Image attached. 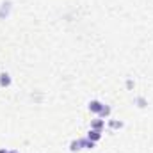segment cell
<instances>
[{"label": "cell", "mask_w": 153, "mask_h": 153, "mask_svg": "<svg viewBox=\"0 0 153 153\" xmlns=\"http://www.w3.org/2000/svg\"><path fill=\"white\" fill-rule=\"evenodd\" d=\"M102 107H103V103L100 102V100H91L89 102V105H87V109H89V112H93V114H100V111H102Z\"/></svg>", "instance_id": "6da1fadb"}, {"label": "cell", "mask_w": 153, "mask_h": 153, "mask_svg": "<svg viewBox=\"0 0 153 153\" xmlns=\"http://www.w3.org/2000/svg\"><path fill=\"white\" fill-rule=\"evenodd\" d=\"M13 84V78H11V75L9 73H0V87H9Z\"/></svg>", "instance_id": "7a4b0ae2"}, {"label": "cell", "mask_w": 153, "mask_h": 153, "mask_svg": "<svg viewBox=\"0 0 153 153\" xmlns=\"http://www.w3.org/2000/svg\"><path fill=\"white\" fill-rule=\"evenodd\" d=\"M91 128H93V130H100V132H102V130L105 128V119H102V117L93 119V121H91Z\"/></svg>", "instance_id": "3957f363"}, {"label": "cell", "mask_w": 153, "mask_h": 153, "mask_svg": "<svg viewBox=\"0 0 153 153\" xmlns=\"http://www.w3.org/2000/svg\"><path fill=\"white\" fill-rule=\"evenodd\" d=\"M87 139H89V141H93V143H98V141L102 139V132H100V130H93V128H91V130L87 132Z\"/></svg>", "instance_id": "277c9868"}, {"label": "cell", "mask_w": 153, "mask_h": 153, "mask_svg": "<svg viewBox=\"0 0 153 153\" xmlns=\"http://www.w3.org/2000/svg\"><path fill=\"white\" fill-rule=\"evenodd\" d=\"M84 146H82V139H73L71 143H70V152L71 153H76V152H80Z\"/></svg>", "instance_id": "5b68a950"}, {"label": "cell", "mask_w": 153, "mask_h": 153, "mask_svg": "<svg viewBox=\"0 0 153 153\" xmlns=\"http://www.w3.org/2000/svg\"><path fill=\"white\" fill-rule=\"evenodd\" d=\"M9 11H11V2H4L2 7H0V18L9 16Z\"/></svg>", "instance_id": "8992f818"}, {"label": "cell", "mask_w": 153, "mask_h": 153, "mask_svg": "<svg viewBox=\"0 0 153 153\" xmlns=\"http://www.w3.org/2000/svg\"><path fill=\"white\" fill-rule=\"evenodd\" d=\"M109 128H112V130H119V128H123L125 125H123V121H119V119H109Z\"/></svg>", "instance_id": "52a82bcc"}, {"label": "cell", "mask_w": 153, "mask_h": 153, "mask_svg": "<svg viewBox=\"0 0 153 153\" xmlns=\"http://www.w3.org/2000/svg\"><path fill=\"white\" fill-rule=\"evenodd\" d=\"M111 114H112V109H111L109 105H103V107H102V111H100V114H98V117H102V119H107Z\"/></svg>", "instance_id": "ba28073f"}, {"label": "cell", "mask_w": 153, "mask_h": 153, "mask_svg": "<svg viewBox=\"0 0 153 153\" xmlns=\"http://www.w3.org/2000/svg\"><path fill=\"white\" fill-rule=\"evenodd\" d=\"M134 103H135L139 109H144V107L148 105V102H146V98H144V96H137V98L134 100Z\"/></svg>", "instance_id": "9c48e42d"}, {"label": "cell", "mask_w": 153, "mask_h": 153, "mask_svg": "<svg viewBox=\"0 0 153 153\" xmlns=\"http://www.w3.org/2000/svg\"><path fill=\"white\" fill-rule=\"evenodd\" d=\"M82 146H84L85 150H93V148L96 146V143H93V141H89L87 137H84V139H82Z\"/></svg>", "instance_id": "30bf717a"}, {"label": "cell", "mask_w": 153, "mask_h": 153, "mask_svg": "<svg viewBox=\"0 0 153 153\" xmlns=\"http://www.w3.org/2000/svg\"><path fill=\"white\" fill-rule=\"evenodd\" d=\"M134 85H135V84H134V80H132V78H128V80H126V89H128V91H132V89H134Z\"/></svg>", "instance_id": "8fae6325"}, {"label": "cell", "mask_w": 153, "mask_h": 153, "mask_svg": "<svg viewBox=\"0 0 153 153\" xmlns=\"http://www.w3.org/2000/svg\"><path fill=\"white\" fill-rule=\"evenodd\" d=\"M0 153H9V150H5V148H0Z\"/></svg>", "instance_id": "7c38bea8"}, {"label": "cell", "mask_w": 153, "mask_h": 153, "mask_svg": "<svg viewBox=\"0 0 153 153\" xmlns=\"http://www.w3.org/2000/svg\"><path fill=\"white\" fill-rule=\"evenodd\" d=\"M9 153H20L18 150H9Z\"/></svg>", "instance_id": "4fadbf2b"}]
</instances>
